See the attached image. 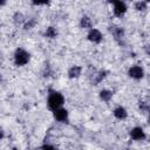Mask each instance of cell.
Returning a JSON list of instances; mask_svg holds the SVG:
<instances>
[{
    "label": "cell",
    "instance_id": "9c48e42d",
    "mask_svg": "<svg viewBox=\"0 0 150 150\" xmlns=\"http://www.w3.org/2000/svg\"><path fill=\"white\" fill-rule=\"evenodd\" d=\"M80 74H81V67H79V66L71 67V68L69 69V71H68V75H69L70 79H74V77L80 76Z\"/></svg>",
    "mask_w": 150,
    "mask_h": 150
},
{
    "label": "cell",
    "instance_id": "9a60e30c",
    "mask_svg": "<svg viewBox=\"0 0 150 150\" xmlns=\"http://www.w3.org/2000/svg\"><path fill=\"white\" fill-rule=\"evenodd\" d=\"M34 25H35V20H34V19H32V20H30V21H29L28 23H26L25 28H26V29H28V28H32V27H33Z\"/></svg>",
    "mask_w": 150,
    "mask_h": 150
},
{
    "label": "cell",
    "instance_id": "2e32d148",
    "mask_svg": "<svg viewBox=\"0 0 150 150\" xmlns=\"http://www.w3.org/2000/svg\"><path fill=\"white\" fill-rule=\"evenodd\" d=\"M42 150H56L53 145H49V144H46V145H43L42 146Z\"/></svg>",
    "mask_w": 150,
    "mask_h": 150
},
{
    "label": "cell",
    "instance_id": "8992f818",
    "mask_svg": "<svg viewBox=\"0 0 150 150\" xmlns=\"http://www.w3.org/2000/svg\"><path fill=\"white\" fill-rule=\"evenodd\" d=\"M54 117L60 121V122H66L67 118H68V111L66 109H62V108H59L56 110H54Z\"/></svg>",
    "mask_w": 150,
    "mask_h": 150
},
{
    "label": "cell",
    "instance_id": "277c9868",
    "mask_svg": "<svg viewBox=\"0 0 150 150\" xmlns=\"http://www.w3.org/2000/svg\"><path fill=\"white\" fill-rule=\"evenodd\" d=\"M130 136L132 139L135 141H142L145 138V132L143 131L142 128H134L131 131H130Z\"/></svg>",
    "mask_w": 150,
    "mask_h": 150
},
{
    "label": "cell",
    "instance_id": "5bb4252c",
    "mask_svg": "<svg viewBox=\"0 0 150 150\" xmlns=\"http://www.w3.org/2000/svg\"><path fill=\"white\" fill-rule=\"evenodd\" d=\"M135 7H136V9H138V11H143V9L146 8V2H145V1H138V2L135 4Z\"/></svg>",
    "mask_w": 150,
    "mask_h": 150
},
{
    "label": "cell",
    "instance_id": "52a82bcc",
    "mask_svg": "<svg viewBox=\"0 0 150 150\" xmlns=\"http://www.w3.org/2000/svg\"><path fill=\"white\" fill-rule=\"evenodd\" d=\"M88 39L93 42H100L102 40V34L98 29H95V28H91L89 34H88Z\"/></svg>",
    "mask_w": 150,
    "mask_h": 150
},
{
    "label": "cell",
    "instance_id": "ac0fdd59",
    "mask_svg": "<svg viewBox=\"0 0 150 150\" xmlns=\"http://www.w3.org/2000/svg\"><path fill=\"white\" fill-rule=\"evenodd\" d=\"M1 5H5V1H0V6Z\"/></svg>",
    "mask_w": 150,
    "mask_h": 150
},
{
    "label": "cell",
    "instance_id": "30bf717a",
    "mask_svg": "<svg viewBox=\"0 0 150 150\" xmlns=\"http://www.w3.org/2000/svg\"><path fill=\"white\" fill-rule=\"evenodd\" d=\"M111 32H112V34H114V36L116 38V39H121V38H123V34H124V32H123V29L122 28H120V27H111Z\"/></svg>",
    "mask_w": 150,
    "mask_h": 150
},
{
    "label": "cell",
    "instance_id": "4fadbf2b",
    "mask_svg": "<svg viewBox=\"0 0 150 150\" xmlns=\"http://www.w3.org/2000/svg\"><path fill=\"white\" fill-rule=\"evenodd\" d=\"M111 96H112V93L109 91V90H102L101 91V98L103 101H105V102H108L111 98Z\"/></svg>",
    "mask_w": 150,
    "mask_h": 150
},
{
    "label": "cell",
    "instance_id": "3957f363",
    "mask_svg": "<svg viewBox=\"0 0 150 150\" xmlns=\"http://www.w3.org/2000/svg\"><path fill=\"white\" fill-rule=\"evenodd\" d=\"M127 12V5L122 1H115L114 2V13L117 16H122Z\"/></svg>",
    "mask_w": 150,
    "mask_h": 150
},
{
    "label": "cell",
    "instance_id": "7c38bea8",
    "mask_svg": "<svg viewBox=\"0 0 150 150\" xmlns=\"http://www.w3.org/2000/svg\"><path fill=\"white\" fill-rule=\"evenodd\" d=\"M57 35V30L54 28V27H48L47 30H46V36L47 38H55Z\"/></svg>",
    "mask_w": 150,
    "mask_h": 150
},
{
    "label": "cell",
    "instance_id": "5b68a950",
    "mask_svg": "<svg viewBox=\"0 0 150 150\" xmlns=\"http://www.w3.org/2000/svg\"><path fill=\"white\" fill-rule=\"evenodd\" d=\"M143 69L139 66H132L129 69V76L134 79H142L143 77Z\"/></svg>",
    "mask_w": 150,
    "mask_h": 150
},
{
    "label": "cell",
    "instance_id": "e0dca14e",
    "mask_svg": "<svg viewBox=\"0 0 150 150\" xmlns=\"http://www.w3.org/2000/svg\"><path fill=\"white\" fill-rule=\"evenodd\" d=\"M2 137H4V131H2V129L0 128V139H1Z\"/></svg>",
    "mask_w": 150,
    "mask_h": 150
},
{
    "label": "cell",
    "instance_id": "8fae6325",
    "mask_svg": "<svg viewBox=\"0 0 150 150\" xmlns=\"http://www.w3.org/2000/svg\"><path fill=\"white\" fill-rule=\"evenodd\" d=\"M80 25H81V27L82 28H91V20L88 18V16H83L82 19H81V22H80Z\"/></svg>",
    "mask_w": 150,
    "mask_h": 150
},
{
    "label": "cell",
    "instance_id": "7a4b0ae2",
    "mask_svg": "<svg viewBox=\"0 0 150 150\" xmlns=\"http://www.w3.org/2000/svg\"><path fill=\"white\" fill-rule=\"evenodd\" d=\"M14 61L16 66H25L29 61V54L25 49L19 48L14 54Z\"/></svg>",
    "mask_w": 150,
    "mask_h": 150
},
{
    "label": "cell",
    "instance_id": "ba28073f",
    "mask_svg": "<svg viewBox=\"0 0 150 150\" xmlns=\"http://www.w3.org/2000/svg\"><path fill=\"white\" fill-rule=\"evenodd\" d=\"M114 115L116 118L118 120H123L127 117V110L123 108V107H117L115 110H114Z\"/></svg>",
    "mask_w": 150,
    "mask_h": 150
},
{
    "label": "cell",
    "instance_id": "6da1fadb",
    "mask_svg": "<svg viewBox=\"0 0 150 150\" xmlns=\"http://www.w3.org/2000/svg\"><path fill=\"white\" fill-rule=\"evenodd\" d=\"M64 103V98L62 96V94L57 93V91H52L49 97H48V107L52 110H56L59 108L62 107V104Z\"/></svg>",
    "mask_w": 150,
    "mask_h": 150
}]
</instances>
